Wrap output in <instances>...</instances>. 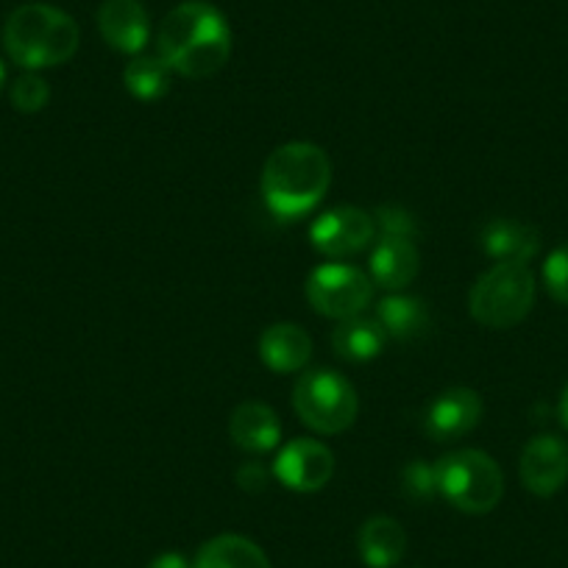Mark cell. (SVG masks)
<instances>
[{
    "instance_id": "cell-1",
    "label": "cell",
    "mask_w": 568,
    "mask_h": 568,
    "mask_svg": "<svg viewBox=\"0 0 568 568\" xmlns=\"http://www.w3.org/2000/svg\"><path fill=\"white\" fill-rule=\"evenodd\" d=\"M160 59L184 79H210L232 57V29L206 0L179 3L156 34Z\"/></svg>"
},
{
    "instance_id": "cell-2",
    "label": "cell",
    "mask_w": 568,
    "mask_h": 568,
    "mask_svg": "<svg viewBox=\"0 0 568 568\" xmlns=\"http://www.w3.org/2000/svg\"><path fill=\"white\" fill-rule=\"evenodd\" d=\"M332 184V162L315 142L278 145L262 168V199L278 221H296L324 201Z\"/></svg>"
},
{
    "instance_id": "cell-3",
    "label": "cell",
    "mask_w": 568,
    "mask_h": 568,
    "mask_svg": "<svg viewBox=\"0 0 568 568\" xmlns=\"http://www.w3.org/2000/svg\"><path fill=\"white\" fill-rule=\"evenodd\" d=\"M79 23L51 3H26L3 26V48L26 70H45L70 62L79 51Z\"/></svg>"
},
{
    "instance_id": "cell-4",
    "label": "cell",
    "mask_w": 568,
    "mask_h": 568,
    "mask_svg": "<svg viewBox=\"0 0 568 568\" xmlns=\"http://www.w3.org/2000/svg\"><path fill=\"white\" fill-rule=\"evenodd\" d=\"M435 483H438V494L452 507L471 516L490 513L505 494L501 468L496 466L494 457L477 449H460L440 457L435 463Z\"/></svg>"
},
{
    "instance_id": "cell-5",
    "label": "cell",
    "mask_w": 568,
    "mask_h": 568,
    "mask_svg": "<svg viewBox=\"0 0 568 568\" xmlns=\"http://www.w3.org/2000/svg\"><path fill=\"white\" fill-rule=\"evenodd\" d=\"M535 304V276L518 262H496L477 278L468 307L477 324L488 329H510L521 324Z\"/></svg>"
},
{
    "instance_id": "cell-6",
    "label": "cell",
    "mask_w": 568,
    "mask_h": 568,
    "mask_svg": "<svg viewBox=\"0 0 568 568\" xmlns=\"http://www.w3.org/2000/svg\"><path fill=\"white\" fill-rule=\"evenodd\" d=\"M298 418L321 435H341L357 420V390L337 371H310L293 387Z\"/></svg>"
},
{
    "instance_id": "cell-7",
    "label": "cell",
    "mask_w": 568,
    "mask_h": 568,
    "mask_svg": "<svg viewBox=\"0 0 568 568\" xmlns=\"http://www.w3.org/2000/svg\"><path fill=\"white\" fill-rule=\"evenodd\" d=\"M374 296V284L354 265H321L307 278V298L315 313L335 321L357 318Z\"/></svg>"
},
{
    "instance_id": "cell-8",
    "label": "cell",
    "mask_w": 568,
    "mask_h": 568,
    "mask_svg": "<svg viewBox=\"0 0 568 568\" xmlns=\"http://www.w3.org/2000/svg\"><path fill=\"white\" fill-rule=\"evenodd\" d=\"M332 474H335V455L321 440H291L273 463V477L296 494H315L329 485Z\"/></svg>"
},
{
    "instance_id": "cell-9",
    "label": "cell",
    "mask_w": 568,
    "mask_h": 568,
    "mask_svg": "<svg viewBox=\"0 0 568 568\" xmlns=\"http://www.w3.org/2000/svg\"><path fill=\"white\" fill-rule=\"evenodd\" d=\"M374 217L357 206H337V210L324 212L318 221L310 226V240L315 251L324 256L341 260L363 251L374 240Z\"/></svg>"
},
{
    "instance_id": "cell-10",
    "label": "cell",
    "mask_w": 568,
    "mask_h": 568,
    "mask_svg": "<svg viewBox=\"0 0 568 568\" xmlns=\"http://www.w3.org/2000/svg\"><path fill=\"white\" fill-rule=\"evenodd\" d=\"M521 483L535 496H555L568 483V444L557 435H538L521 452Z\"/></svg>"
},
{
    "instance_id": "cell-11",
    "label": "cell",
    "mask_w": 568,
    "mask_h": 568,
    "mask_svg": "<svg viewBox=\"0 0 568 568\" xmlns=\"http://www.w3.org/2000/svg\"><path fill=\"white\" fill-rule=\"evenodd\" d=\"M483 418V398L471 387H452V390L440 393L429 409H426L424 429L433 440L440 444H452V440L463 438L479 424Z\"/></svg>"
},
{
    "instance_id": "cell-12",
    "label": "cell",
    "mask_w": 568,
    "mask_h": 568,
    "mask_svg": "<svg viewBox=\"0 0 568 568\" xmlns=\"http://www.w3.org/2000/svg\"><path fill=\"white\" fill-rule=\"evenodd\" d=\"M98 29L120 53H140L151 37L149 12L140 0H103L98 9Z\"/></svg>"
},
{
    "instance_id": "cell-13",
    "label": "cell",
    "mask_w": 568,
    "mask_h": 568,
    "mask_svg": "<svg viewBox=\"0 0 568 568\" xmlns=\"http://www.w3.org/2000/svg\"><path fill=\"white\" fill-rule=\"evenodd\" d=\"M260 357L276 374H296L313 357V341L298 324H273L262 332Z\"/></svg>"
},
{
    "instance_id": "cell-14",
    "label": "cell",
    "mask_w": 568,
    "mask_h": 568,
    "mask_svg": "<svg viewBox=\"0 0 568 568\" xmlns=\"http://www.w3.org/2000/svg\"><path fill=\"white\" fill-rule=\"evenodd\" d=\"M420 256L413 240L382 237L371 251V276L385 291H402L418 276Z\"/></svg>"
},
{
    "instance_id": "cell-15",
    "label": "cell",
    "mask_w": 568,
    "mask_h": 568,
    "mask_svg": "<svg viewBox=\"0 0 568 568\" xmlns=\"http://www.w3.org/2000/svg\"><path fill=\"white\" fill-rule=\"evenodd\" d=\"M483 248L496 262H518L527 265L540 251L538 229L513 217H494L483 229Z\"/></svg>"
},
{
    "instance_id": "cell-16",
    "label": "cell",
    "mask_w": 568,
    "mask_h": 568,
    "mask_svg": "<svg viewBox=\"0 0 568 568\" xmlns=\"http://www.w3.org/2000/svg\"><path fill=\"white\" fill-rule=\"evenodd\" d=\"M229 433H232V440L240 449L251 452V455H265V452L278 446L282 424H278L276 413L267 404L245 402L232 413Z\"/></svg>"
},
{
    "instance_id": "cell-17",
    "label": "cell",
    "mask_w": 568,
    "mask_h": 568,
    "mask_svg": "<svg viewBox=\"0 0 568 568\" xmlns=\"http://www.w3.org/2000/svg\"><path fill=\"white\" fill-rule=\"evenodd\" d=\"M357 546L368 568H393L407 551V535L393 518L374 516L359 527Z\"/></svg>"
},
{
    "instance_id": "cell-18",
    "label": "cell",
    "mask_w": 568,
    "mask_h": 568,
    "mask_svg": "<svg viewBox=\"0 0 568 568\" xmlns=\"http://www.w3.org/2000/svg\"><path fill=\"white\" fill-rule=\"evenodd\" d=\"M193 568H271V560L251 538L217 535L201 546Z\"/></svg>"
},
{
    "instance_id": "cell-19",
    "label": "cell",
    "mask_w": 568,
    "mask_h": 568,
    "mask_svg": "<svg viewBox=\"0 0 568 568\" xmlns=\"http://www.w3.org/2000/svg\"><path fill=\"white\" fill-rule=\"evenodd\" d=\"M387 332L382 329L379 321L368 318H348L337 324L332 332V348L337 357L352 359V363H368V359L379 357L385 352Z\"/></svg>"
},
{
    "instance_id": "cell-20",
    "label": "cell",
    "mask_w": 568,
    "mask_h": 568,
    "mask_svg": "<svg viewBox=\"0 0 568 568\" xmlns=\"http://www.w3.org/2000/svg\"><path fill=\"white\" fill-rule=\"evenodd\" d=\"M376 321L387 332V337H396V341H418V337L429 332V324H433L426 302L413 296L385 298L379 310H376Z\"/></svg>"
},
{
    "instance_id": "cell-21",
    "label": "cell",
    "mask_w": 568,
    "mask_h": 568,
    "mask_svg": "<svg viewBox=\"0 0 568 568\" xmlns=\"http://www.w3.org/2000/svg\"><path fill=\"white\" fill-rule=\"evenodd\" d=\"M123 81L136 101H160L171 90V68L160 57H136L123 70Z\"/></svg>"
},
{
    "instance_id": "cell-22",
    "label": "cell",
    "mask_w": 568,
    "mask_h": 568,
    "mask_svg": "<svg viewBox=\"0 0 568 568\" xmlns=\"http://www.w3.org/2000/svg\"><path fill=\"white\" fill-rule=\"evenodd\" d=\"M51 101V87H48L45 79H40L37 73H26L20 75L18 81L12 84V103L18 112L23 114H34L42 112Z\"/></svg>"
},
{
    "instance_id": "cell-23",
    "label": "cell",
    "mask_w": 568,
    "mask_h": 568,
    "mask_svg": "<svg viewBox=\"0 0 568 568\" xmlns=\"http://www.w3.org/2000/svg\"><path fill=\"white\" fill-rule=\"evenodd\" d=\"M402 490L409 501H429L438 494V483H435V466L424 460H413L402 471Z\"/></svg>"
},
{
    "instance_id": "cell-24",
    "label": "cell",
    "mask_w": 568,
    "mask_h": 568,
    "mask_svg": "<svg viewBox=\"0 0 568 568\" xmlns=\"http://www.w3.org/2000/svg\"><path fill=\"white\" fill-rule=\"evenodd\" d=\"M544 284L557 304L568 307V243L551 251L544 262Z\"/></svg>"
},
{
    "instance_id": "cell-25",
    "label": "cell",
    "mask_w": 568,
    "mask_h": 568,
    "mask_svg": "<svg viewBox=\"0 0 568 568\" xmlns=\"http://www.w3.org/2000/svg\"><path fill=\"white\" fill-rule=\"evenodd\" d=\"M374 223L382 229V237L413 240L415 232H418V223H415L413 212H407L404 206H396V204L379 206V210H376Z\"/></svg>"
},
{
    "instance_id": "cell-26",
    "label": "cell",
    "mask_w": 568,
    "mask_h": 568,
    "mask_svg": "<svg viewBox=\"0 0 568 568\" xmlns=\"http://www.w3.org/2000/svg\"><path fill=\"white\" fill-rule=\"evenodd\" d=\"M267 483H271V471H267L262 463L251 460L245 463V466H240L237 485L245 490V494H262V490L267 488Z\"/></svg>"
},
{
    "instance_id": "cell-27",
    "label": "cell",
    "mask_w": 568,
    "mask_h": 568,
    "mask_svg": "<svg viewBox=\"0 0 568 568\" xmlns=\"http://www.w3.org/2000/svg\"><path fill=\"white\" fill-rule=\"evenodd\" d=\"M149 568H193L187 562V557H182L179 551H165V555L154 557Z\"/></svg>"
},
{
    "instance_id": "cell-28",
    "label": "cell",
    "mask_w": 568,
    "mask_h": 568,
    "mask_svg": "<svg viewBox=\"0 0 568 568\" xmlns=\"http://www.w3.org/2000/svg\"><path fill=\"white\" fill-rule=\"evenodd\" d=\"M560 420H562V426L568 429V385L562 387V396H560Z\"/></svg>"
},
{
    "instance_id": "cell-29",
    "label": "cell",
    "mask_w": 568,
    "mask_h": 568,
    "mask_svg": "<svg viewBox=\"0 0 568 568\" xmlns=\"http://www.w3.org/2000/svg\"><path fill=\"white\" fill-rule=\"evenodd\" d=\"M3 81H7V68H3V62H0V90H3Z\"/></svg>"
}]
</instances>
